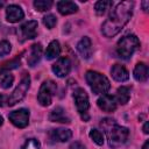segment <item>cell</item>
<instances>
[{"mask_svg":"<svg viewBox=\"0 0 149 149\" xmlns=\"http://www.w3.org/2000/svg\"><path fill=\"white\" fill-rule=\"evenodd\" d=\"M140 48V41L136 35L128 34L119 40L116 45V52L122 59H129L133 54Z\"/></svg>","mask_w":149,"mask_h":149,"instance_id":"3","label":"cell"},{"mask_svg":"<svg viewBox=\"0 0 149 149\" xmlns=\"http://www.w3.org/2000/svg\"><path fill=\"white\" fill-rule=\"evenodd\" d=\"M57 9L62 15H69L73 14L78 10V6L73 1H58L57 2Z\"/></svg>","mask_w":149,"mask_h":149,"instance_id":"19","label":"cell"},{"mask_svg":"<svg viewBox=\"0 0 149 149\" xmlns=\"http://www.w3.org/2000/svg\"><path fill=\"white\" fill-rule=\"evenodd\" d=\"M3 99H5V98H3V95H2V94H0V106H2V102H3Z\"/></svg>","mask_w":149,"mask_h":149,"instance_id":"33","label":"cell"},{"mask_svg":"<svg viewBox=\"0 0 149 149\" xmlns=\"http://www.w3.org/2000/svg\"><path fill=\"white\" fill-rule=\"evenodd\" d=\"M9 121L17 128H24L29 123V111L26 108H20L17 111H13L8 114Z\"/></svg>","mask_w":149,"mask_h":149,"instance_id":"8","label":"cell"},{"mask_svg":"<svg viewBox=\"0 0 149 149\" xmlns=\"http://www.w3.org/2000/svg\"><path fill=\"white\" fill-rule=\"evenodd\" d=\"M50 137L57 142H66L72 137V132L66 128H57L50 132Z\"/></svg>","mask_w":149,"mask_h":149,"instance_id":"15","label":"cell"},{"mask_svg":"<svg viewBox=\"0 0 149 149\" xmlns=\"http://www.w3.org/2000/svg\"><path fill=\"white\" fill-rule=\"evenodd\" d=\"M51 6H52V1H50V0H36V1H34V7L38 12L48 10L51 8Z\"/></svg>","mask_w":149,"mask_h":149,"instance_id":"24","label":"cell"},{"mask_svg":"<svg viewBox=\"0 0 149 149\" xmlns=\"http://www.w3.org/2000/svg\"><path fill=\"white\" fill-rule=\"evenodd\" d=\"M112 5H113V2H112V1L100 0V1H98V2L95 3V6H94L95 13H97L98 15H104V14L109 9V7H111Z\"/></svg>","mask_w":149,"mask_h":149,"instance_id":"22","label":"cell"},{"mask_svg":"<svg viewBox=\"0 0 149 149\" xmlns=\"http://www.w3.org/2000/svg\"><path fill=\"white\" fill-rule=\"evenodd\" d=\"M21 34L26 40L35 38L37 35V21H27L20 27Z\"/></svg>","mask_w":149,"mask_h":149,"instance_id":"12","label":"cell"},{"mask_svg":"<svg viewBox=\"0 0 149 149\" xmlns=\"http://www.w3.org/2000/svg\"><path fill=\"white\" fill-rule=\"evenodd\" d=\"M49 120L52 122H62V123H70V118L65 114V111L62 107L54 108L49 114Z\"/></svg>","mask_w":149,"mask_h":149,"instance_id":"17","label":"cell"},{"mask_svg":"<svg viewBox=\"0 0 149 149\" xmlns=\"http://www.w3.org/2000/svg\"><path fill=\"white\" fill-rule=\"evenodd\" d=\"M134 2L122 1L119 2L115 8L111 12L108 19L104 22L101 31L106 37H113L121 31V29L128 23L133 15Z\"/></svg>","mask_w":149,"mask_h":149,"instance_id":"1","label":"cell"},{"mask_svg":"<svg viewBox=\"0 0 149 149\" xmlns=\"http://www.w3.org/2000/svg\"><path fill=\"white\" fill-rule=\"evenodd\" d=\"M41 146H40V142L35 139H29L24 142L22 149H40Z\"/></svg>","mask_w":149,"mask_h":149,"instance_id":"28","label":"cell"},{"mask_svg":"<svg viewBox=\"0 0 149 149\" xmlns=\"http://www.w3.org/2000/svg\"><path fill=\"white\" fill-rule=\"evenodd\" d=\"M73 100H74V104H76L77 111L81 114V118L85 121H87L88 116L86 115V113H87V109L90 107V102H88V95L85 92V90L81 88V87L76 88L73 91Z\"/></svg>","mask_w":149,"mask_h":149,"instance_id":"7","label":"cell"},{"mask_svg":"<svg viewBox=\"0 0 149 149\" xmlns=\"http://www.w3.org/2000/svg\"><path fill=\"white\" fill-rule=\"evenodd\" d=\"M133 76L137 81H141V83L147 81V79H148V66H147V64L143 63V62L137 63L134 68Z\"/></svg>","mask_w":149,"mask_h":149,"instance_id":"18","label":"cell"},{"mask_svg":"<svg viewBox=\"0 0 149 149\" xmlns=\"http://www.w3.org/2000/svg\"><path fill=\"white\" fill-rule=\"evenodd\" d=\"M2 123H3V119H2V116L0 115V127L2 126Z\"/></svg>","mask_w":149,"mask_h":149,"instance_id":"34","label":"cell"},{"mask_svg":"<svg viewBox=\"0 0 149 149\" xmlns=\"http://www.w3.org/2000/svg\"><path fill=\"white\" fill-rule=\"evenodd\" d=\"M13 81H14V76L10 74V73H3L1 74L0 77V86L2 88H9L12 85H13Z\"/></svg>","mask_w":149,"mask_h":149,"instance_id":"23","label":"cell"},{"mask_svg":"<svg viewBox=\"0 0 149 149\" xmlns=\"http://www.w3.org/2000/svg\"><path fill=\"white\" fill-rule=\"evenodd\" d=\"M12 50V45L8 41L3 40V41H0V56L3 57L6 55H8Z\"/></svg>","mask_w":149,"mask_h":149,"instance_id":"27","label":"cell"},{"mask_svg":"<svg viewBox=\"0 0 149 149\" xmlns=\"http://www.w3.org/2000/svg\"><path fill=\"white\" fill-rule=\"evenodd\" d=\"M129 98H130V88L128 86H121L118 88L116 91V102L121 104V105H125L129 101Z\"/></svg>","mask_w":149,"mask_h":149,"instance_id":"21","label":"cell"},{"mask_svg":"<svg viewBox=\"0 0 149 149\" xmlns=\"http://www.w3.org/2000/svg\"><path fill=\"white\" fill-rule=\"evenodd\" d=\"M70 70H71V61L68 57H61L56 61V63L52 64V72L59 78L68 76Z\"/></svg>","mask_w":149,"mask_h":149,"instance_id":"9","label":"cell"},{"mask_svg":"<svg viewBox=\"0 0 149 149\" xmlns=\"http://www.w3.org/2000/svg\"><path fill=\"white\" fill-rule=\"evenodd\" d=\"M85 78L94 94H105L111 87V83L108 78L100 72L90 70L86 72Z\"/></svg>","mask_w":149,"mask_h":149,"instance_id":"4","label":"cell"},{"mask_svg":"<svg viewBox=\"0 0 149 149\" xmlns=\"http://www.w3.org/2000/svg\"><path fill=\"white\" fill-rule=\"evenodd\" d=\"M56 90H57V85H56V83L54 80L43 81V84L40 87L38 94H37L38 102L44 107L49 106L51 104V101H52V97L55 95Z\"/></svg>","mask_w":149,"mask_h":149,"instance_id":"6","label":"cell"},{"mask_svg":"<svg viewBox=\"0 0 149 149\" xmlns=\"http://www.w3.org/2000/svg\"><path fill=\"white\" fill-rule=\"evenodd\" d=\"M41 57H42V44L41 43H34L31 45V51H30V55L27 59V63L29 66L34 68L37 65V63L41 61Z\"/></svg>","mask_w":149,"mask_h":149,"instance_id":"14","label":"cell"},{"mask_svg":"<svg viewBox=\"0 0 149 149\" xmlns=\"http://www.w3.org/2000/svg\"><path fill=\"white\" fill-rule=\"evenodd\" d=\"M61 54V45H59V42L54 40L49 43L47 50H45V58L51 61V59H55L59 56Z\"/></svg>","mask_w":149,"mask_h":149,"instance_id":"20","label":"cell"},{"mask_svg":"<svg viewBox=\"0 0 149 149\" xmlns=\"http://www.w3.org/2000/svg\"><path fill=\"white\" fill-rule=\"evenodd\" d=\"M148 148H149V141H146L143 147H142V149H148Z\"/></svg>","mask_w":149,"mask_h":149,"instance_id":"32","label":"cell"},{"mask_svg":"<svg viewBox=\"0 0 149 149\" xmlns=\"http://www.w3.org/2000/svg\"><path fill=\"white\" fill-rule=\"evenodd\" d=\"M29 87H30V77H29V74L26 73V74L22 77V79L20 80L19 85L15 87V90H14V91L12 92V94L9 95L8 101H7L8 106H14V105L17 104L19 101H21V100L26 97V94H27Z\"/></svg>","mask_w":149,"mask_h":149,"instance_id":"5","label":"cell"},{"mask_svg":"<svg viewBox=\"0 0 149 149\" xmlns=\"http://www.w3.org/2000/svg\"><path fill=\"white\" fill-rule=\"evenodd\" d=\"M77 50L84 59H88L92 56V43L87 36H84L77 43Z\"/></svg>","mask_w":149,"mask_h":149,"instance_id":"13","label":"cell"},{"mask_svg":"<svg viewBox=\"0 0 149 149\" xmlns=\"http://www.w3.org/2000/svg\"><path fill=\"white\" fill-rule=\"evenodd\" d=\"M148 3H149L148 1H143V2H142V6H143V10H144V12H147V10H148V8H147Z\"/></svg>","mask_w":149,"mask_h":149,"instance_id":"31","label":"cell"},{"mask_svg":"<svg viewBox=\"0 0 149 149\" xmlns=\"http://www.w3.org/2000/svg\"><path fill=\"white\" fill-rule=\"evenodd\" d=\"M69 149H86V148H85V146H84L81 142L76 141V142L71 143V146L69 147Z\"/></svg>","mask_w":149,"mask_h":149,"instance_id":"29","label":"cell"},{"mask_svg":"<svg viewBox=\"0 0 149 149\" xmlns=\"http://www.w3.org/2000/svg\"><path fill=\"white\" fill-rule=\"evenodd\" d=\"M88 135H90V137L93 140V142L97 143L98 146H102V144H104L105 139H104V134H102L100 130H98V129H91Z\"/></svg>","mask_w":149,"mask_h":149,"instance_id":"25","label":"cell"},{"mask_svg":"<svg viewBox=\"0 0 149 149\" xmlns=\"http://www.w3.org/2000/svg\"><path fill=\"white\" fill-rule=\"evenodd\" d=\"M111 73H112L113 79L116 81H120V83L126 81L129 78V73H128L127 69L120 64H114L111 69Z\"/></svg>","mask_w":149,"mask_h":149,"instance_id":"16","label":"cell"},{"mask_svg":"<svg viewBox=\"0 0 149 149\" xmlns=\"http://www.w3.org/2000/svg\"><path fill=\"white\" fill-rule=\"evenodd\" d=\"M43 23H44V26H45L48 29H52V28L56 26V23H57V19H56L55 15L48 14V15H45V16L43 17Z\"/></svg>","mask_w":149,"mask_h":149,"instance_id":"26","label":"cell"},{"mask_svg":"<svg viewBox=\"0 0 149 149\" xmlns=\"http://www.w3.org/2000/svg\"><path fill=\"white\" fill-rule=\"evenodd\" d=\"M148 127H149V122H148V121H146V122H144V125H143V133H144V134H148V133H149Z\"/></svg>","mask_w":149,"mask_h":149,"instance_id":"30","label":"cell"},{"mask_svg":"<svg viewBox=\"0 0 149 149\" xmlns=\"http://www.w3.org/2000/svg\"><path fill=\"white\" fill-rule=\"evenodd\" d=\"M98 106L100 109H102L104 112H107V113H111V112H114L116 109V100L113 95L111 94H102L98 101H97Z\"/></svg>","mask_w":149,"mask_h":149,"instance_id":"10","label":"cell"},{"mask_svg":"<svg viewBox=\"0 0 149 149\" xmlns=\"http://www.w3.org/2000/svg\"><path fill=\"white\" fill-rule=\"evenodd\" d=\"M23 16H24V13H23L22 8L17 5H9L6 9V19L10 23L21 21L23 19Z\"/></svg>","mask_w":149,"mask_h":149,"instance_id":"11","label":"cell"},{"mask_svg":"<svg viewBox=\"0 0 149 149\" xmlns=\"http://www.w3.org/2000/svg\"><path fill=\"white\" fill-rule=\"evenodd\" d=\"M100 126L105 130L109 147L118 148L127 142V140L129 137V129L123 126L118 125L114 119L105 118L101 120Z\"/></svg>","mask_w":149,"mask_h":149,"instance_id":"2","label":"cell"}]
</instances>
